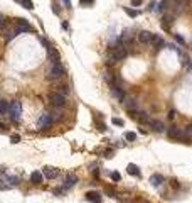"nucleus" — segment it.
Masks as SVG:
<instances>
[{"instance_id": "obj_1", "label": "nucleus", "mask_w": 192, "mask_h": 203, "mask_svg": "<svg viewBox=\"0 0 192 203\" xmlns=\"http://www.w3.org/2000/svg\"><path fill=\"white\" fill-rule=\"evenodd\" d=\"M64 74V68L61 66V63H51L47 68V78L49 80H59Z\"/></svg>"}, {"instance_id": "obj_2", "label": "nucleus", "mask_w": 192, "mask_h": 203, "mask_svg": "<svg viewBox=\"0 0 192 203\" xmlns=\"http://www.w3.org/2000/svg\"><path fill=\"white\" fill-rule=\"evenodd\" d=\"M9 114H10V119L14 120V122H19V120H20V115H22V103H20L19 100H14V102L10 103Z\"/></svg>"}, {"instance_id": "obj_3", "label": "nucleus", "mask_w": 192, "mask_h": 203, "mask_svg": "<svg viewBox=\"0 0 192 203\" xmlns=\"http://www.w3.org/2000/svg\"><path fill=\"white\" fill-rule=\"evenodd\" d=\"M110 56L113 58L115 61H122L127 58V48L123 44H118V46H113L110 49Z\"/></svg>"}, {"instance_id": "obj_4", "label": "nucleus", "mask_w": 192, "mask_h": 203, "mask_svg": "<svg viewBox=\"0 0 192 203\" xmlns=\"http://www.w3.org/2000/svg\"><path fill=\"white\" fill-rule=\"evenodd\" d=\"M49 102L52 103L54 107H64L66 105V97H64V93H59V92H52V93H49Z\"/></svg>"}, {"instance_id": "obj_5", "label": "nucleus", "mask_w": 192, "mask_h": 203, "mask_svg": "<svg viewBox=\"0 0 192 203\" xmlns=\"http://www.w3.org/2000/svg\"><path fill=\"white\" fill-rule=\"evenodd\" d=\"M52 115L49 114V112H44V114H41V117L39 120H37V127L39 129H47V127H51L52 125Z\"/></svg>"}, {"instance_id": "obj_6", "label": "nucleus", "mask_w": 192, "mask_h": 203, "mask_svg": "<svg viewBox=\"0 0 192 203\" xmlns=\"http://www.w3.org/2000/svg\"><path fill=\"white\" fill-rule=\"evenodd\" d=\"M167 135H169L170 139H177V140L185 139V132H184L182 129H179V127H170L169 132H167Z\"/></svg>"}, {"instance_id": "obj_7", "label": "nucleus", "mask_w": 192, "mask_h": 203, "mask_svg": "<svg viewBox=\"0 0 192 203\" xmlns=\"http://www.w3.org/2000/svg\"><path fill=\"white\" fill-rule=\"evenodd\" d=\"M42 176L47 178V180H54V178L59 176V169H56L52 166H44L42 168Z\"/></svg>"}, {"instance_id": "obj_8", "label": "nucleus", "mask_w": 192, "mask_h": 203, "mask_svg": "<svg viewBox=\"0 0 192 203\" xmlns=\"http://www.w3.org/2000/svg\"><path fill=\"white\" fill-rule=\"evenodd\" d=\"M17 29H19L20 34H22V32H34V27H32L26 19H17Z\"/></svg>"}, {"instance_id": "obj_9", "label": "nucleus", "mask_w": 192, "mask_h": 203, "mask_svg": "<svg viewBox=\"0 0 192 203\" xmlns=\"http://www.w3.org/2000/svg\"><path fill=\"white\" fill-rule=\"evenodd\" d=\"M152 39H153V34L152 32H148V31H142L140 34H138V41L142 44H147V46H150L152 44Z\"/></svg>"}, {"instance_id": "obj_10", "label": "nucleus", "mask_w": 192, "mask_h": 203, "mask_svg": "<svg viewBox=\"0 0 192 203\" xmlns=\"http://www.w3.org/2000/svg\"><path fill=\"white\" fill-rule=\"evenodd\" d=\"M123 103H125V109H127L128 112H138V107H137V102L133 100V98H127L125 97V100H123Z\"/></svg>"}, {"instance_id": "obj_11", "label": "nucleus", "mask_w": 192, "mask_h": 203, "mask_svg": "<svg viewBox=\"0 0 192 203\" xmlns=\"http://www.w3.org/2000/svg\"><path fill=\"white\" fill-rule=\"evenodd\" d=\"M78 183V176L76 175H69L68 178H66V181H64V185H62V188L64 190H69V188H73L74 185Z\"/></svg>"}, {"instance_id": "obj_12", "label": "nucleus", "mask_w": 192, "mask_h": 203, "mask_svg": "<svg viewBox=\"0 0 192 203\" xmlns=\"http://www.w3.org/2000/svg\"><path fill=\"white\" fill-rule=\"evenodd\" d=\"M111 95H113V97L116 98V100L118 102H123L125 100V93H123V90L122 88H118V86H111Z\"/></svg>"}, {"instance_id": "obj_13", "label": "nucleus", "mask_w": 192, "mask_h": 203, "mask_svg": "<svg viewBox=\"0 0 192 203\" xmlns=\"http://www.w3.org/2000/svg\"><path fill=\"white\" fill-rule=\"evenodd\" d=\"M47 58L51 63H59V53L54 48H47Z\"/></svg>"}, {"instance_id": "obj_14", "label": "nucleus", "mask_w": 192, "mask_h": 203, "mask_svg": "<svg viewBox=\"0 0 192 203\" xmlns=\"http://www.w3.org/2000/svg\"><path fill=\"white\" fill-rule=\"evenodd\" d=\"M148 125L152 127V130H155V132H162V130H164V122H160V120H150Z\"/></svg>"}, {"instance_id": "obj_15", "label": "nucleus", "mask_w": 192, "mask_h": 203, "mask_svg": "<svg viewBox=\"0 0 192 203\" xmlns=\"http://www.w3.org/2000/svg\"><path fill=\"white\" fill-rule=\"evenodd\" d=\"M17 34H20L17 27H15V29H7V31L3 32V37H5V41H12V39H14V37L17 36Z\"/></svg>"}, {"instance_id": "obj_16", "label": "nucleus", "mask_w": 192, "mask_h": 203, "mask_svg": "<svg viewBox=\"0 0 192 203\" xmlns=\"http://www.w3.org/2000/svg\"><path fill=\"white\" fill-rule=\"evenodd\" d=\"M42 173H39V171H34V173H32V175H31V181H32V183H34V185H41V183H42Z\"/></svg>"}, {"instance_id": "obj_17", "label": "nucleus", "mask_w": 192, "mask_h": 203, "mask_svg": "<svg viewBox=\"0 0 192 203\" xmlns=\"http://www.w3.org/2000/svg\"><path fill=\"white\" fill-rule=\"evenodd\" d=\"M150 46H153L155 49H162V46H164V39L153 34V39H152V44H150Z\"/></svg>"}, {"instance_id": "obj_18", "label": "nucleus", "mask_w": 192, "mask_h": 203, "mask_svg": "<svg viewBox=\"0 0 192 203\" xmlns=\"http://www.w3.org/2000/svg\"><path fill=\"white\" fill-rule=\"evenodd\" d=\"M150 183H152L153 186H160L162 183H164V176H162V175H153V176H150Z\"/></svg>"}, {"instance_id": "obj_19", "label": "nucleus", "mask_w": 192, "mask_h": 203, "mask_svg": "<svg viewBox=\"0 0 192 203\" xmlns=\"http://www.w3.org/2000/svg\"><path fill=\"white\" fill-rule=\"evenodd\" d=\"M86 200L93 201V203H99V195L96 191H89V193H86Z\"/></svg>"}, {"instance_id": "obj_20", "label": "nucleus", "mask_w": 192, "mask_h": 203, "mask_svg": "<svg viewBox=\"0 0 192 203\" xmlns=\"http://www.w3.org/2000/svg\"><path fill=\"white\" fill-rule=\"evenodd\" d=\"M9 110H10V105L5 100H2V98H0V114L5 115V114H9Z\"/></svg>"}, {"instance_id": "obj_21", "label": "nucleus", "mask_w": 192, "mask_h": 203, "mask_svg": "<svg viewBox=\"0 0 192 203\" xmlns=\"http://www.w3.org/2000/svg\"><path fill=\"white\" fill-rule=\"evenodd\" d=\"M127 171L133 176H140V169H138V166H135V164H128Z\"/></svg>"}, {"instance_id": "obj_22", "label": "nucleus", "mask_w": 192, "mask_h": 203, "mask_svg": "<svg viewBox=\"0 0 192 203\" xmlns=\"http://www.w3.org/2000/svg\"><path fill=\"white\" fill-rule=\"evenodd\" d=\"M17 2H20V5H22L24 9H27V10H32V9H34V3H32V0H17Z\"/></svg>"}, {"instance_id": "obj_23", "label": "nucleus", "mask_w": 192, "mask_h": 203, "mask_svg": "<svg viewBox=\"0 0 192 203\" xmlns=\"http://www.w3.org/2000/svg\"><path fill=\"white\" fill-rule=\"evenodd\" d=\"M105 80H106V81H108V83H110L111 86L115 85V76H113L111 73H105Z\"/></svg>"}, {"instance_id": "obj_24", "label": "nucleus", "mask_w": 192, "mask_h": 203, "mask_svg": "<svg viewBox=\"0 0 192 203\" xmlns=\"http://www.w3.org/2000/svg\"><path fill=\"white\" fill-rule=\"evenodd\" d=\"M125 12H127V14L130 15V17H137V15H138V12H137V10H133V9H128V7H125Z\"/></svg>"}, {"instance_id": "obj_25", "label": "nucleus", "mask_w": 192, "mask_h": 203, "mask_svg": "<svg viewBox=\"0 0 192 203\" xmlns=\"http://www.w3.org/2000/svg\"><path fill=\"white\" fill-rule=\"evenodd\" d=\"M125 139H127V140H130V142H133V140L137 139V135L133 134V132H127V134H125Z\"/></svg>"}, {"instance_id": "obj_26", "label": "nucleus", "mask_w": 192, "mask_h": 203, "mask_svg": "<svg viewBox=\"0 0 192 203\" xmlns=\"http://www.w3.org/2000/svg\"><path fill=\"white\" fill-rule=\"evenodd\" d=\"M5 180H7V181H9V183H10L12 186H14V185H17V183H19V178H17V176H10V178H5Z\"/></svg>"}, {"instance_id": "obj_27", "label": "nucleus", "mask_w": 192, "mask_h": 203, "mask_svg": "<svg viewBox=\"0 0 192 203\" xmlns=\"http://www.w3.org/2000/svg\"><path fill=\"white\" fill-rule=\"evenodd\" d=\"M5 26H7L5 17H3V14H0V31H2V29H5Z\"/></svg>"}, {"instance_id": "obj_28", "label": "nucleus", "mask_w": 192, "mask_h": 203, "mask_svg": "<svg viewBox=\"0 0 192 203\" xmlns=\"http://www.w3.org/2000/svg\"><path fill=\"white\" fill-rule=\"evenodd\" d=\"M170 22H172V20H170V17H167V15H165V17H164V22H162L164 29H169V24H170Z\"/></svg>"}, {"instance_id": "obj_29", "label": "nucleus", "mask_w": 192, "mask_h": 203, "mask_svg": "<svg viewBox=\"0 0 192 203\" xmlns=\"http://www.w3.org/2000/svg\"><path fill=\"white\" fill-rule=\"evenodd\" d=\"M185 137H192V124L185 127Z\"/></svg>"}, {"instance_id": "obj_30", "label": "nucleus", "mask_w": 192, "mask_h": 203, "mask_svg": "<svg viewBox=\"0 0 192 203\" xmlns=\"http://www.w3.org/2000/svg\"><path fill=\"white\" fill-rule=\"evenodd\" d=\"M9 188H10L9 185H5L2 180H0V191H5V190H9Z\"/></svg>"}, {"instance_id": "obj_31", "label": "nucleus", "mask_w": 192, "mask_h": 203, "mask_svg": "<svg viewBox=\"0 0 192 203\" xmlns=\"http://www.w3.org/2000/svg\"><path fill=\"white\" fill-rule=\"evenodd\" d=\"M120 178H122V176H120V173H111V180H113V181H120Z\"/></svg>"}, {"instance_id": "obj_32", "label": "nucleus", "mask_w": 192, "mask_h": 203, "mask_svg": "<svg viewBox=\"0 0 192 203\" xmlns=\"http://www.w3.org/2000/svg\"><path fill=\"white\" fill-rule=\"evenodd\" d=\"M10 140H12V142H14V144H17L19 140H20V135H17V134H14V135H12V137H10Z\"/></svg>"}, {"instance_id": "obj_33", "label": "nucleus", "mask_w": 192, "mask_h": 203, "mask_svg": "<svg viewBox=\"0 0 192 203\" xmlns=\"http://www.w3.org/2000/svg\"><path fill=\"white\" fill-rule=\"evenodd\" d=\"M142 2H143V0H132V5L133 7H138V5H142Z\"/></svg>"}, {"instance_id": "obj_34", "label": "nucleus", "mask_w": 192, "mask_h": 203, "mask_svg": "<svg viewBox=\"0 0 192 203\" xmlns=\"http://www.w3.org/2000/svg\"><path fill=\"white\" fill-rule=\"evenodd\" d=\"M113 124L115 125H123V120L122 119H113Z\"/></svg>"}, {"instance_id": "obj_35", "label": "nucleus", "mask_w": 192, "mask_h": 203, "mask_svg": "<svg viewBox=\"0 0 192 203\" xmlns=\"http://www.w3.org/2000/svg\"><path fill=\"white\" fill-rule=\"evenodd\" d=\"M106 193L110 195V196H115V191H113V190H111V188H106Z\"/></svg>"}, {"instance_id": "obj_36", "label": "nucleus", "mask_w": 192, "mask_h": 203, "mask_svg": "<svg viewBox=\"0 0 192 203\" xmlns=\"http://www.w3.org/2000/svg\"><path fill=\"white\" fill-rule=\"evenodd\" d=\"M169 119H170V120L175 119V112H174V110H170V112H169Z\"/></svg>"}, {"instance_id": "obj_37", "label": "nucleus", "mask_w": 192, "mask_h": 203, "mask_svg": "<svg viewBox=\"0 0 192 203\" xmlns=\"http://www.w3.org/2000/svg\"><path fill=\"white\" fill-rule=\"evenodd\" d=\"M62 2H64V5L68 7V9H71V0H62Z\"/></svg>"}, {"instance_id": "obj_38", "label": "nucleus", "mask_w": 192, "mask_h": 203, "mask_svg": "<svg viewBox=\"0 0 192 203\" xmlns=\"http://www.w3.org/2000/svg\"><path fill=\"white\" fill-rule=\"evenodd\" d=\"M94 0H81V3H93Z\"/></svg>"}, {"instance_id": "obj_39", "label": "nucleus", "mask_w": 192, "mask_h": 203, "mask_svg": "<svg viewBox=\"0 0 192 203\" xmlns=\"http://www.w3.org/2000/svg\"><path fill=\"white\" fill-rule=\"evenodd\" d=\"M5 171H7L5 168H3V166H0V175H3V173H5Z\"/></svg>"}, {"instance_id": "obj_40", "label": "nucleus", "mask_w": 192, "mask_h": 203, "mask_svg": "<svg viewBox=\"0 0 192 203\" xmlns=\"http://www.w3.org/2000/svg\"><path fill=\"white\" fill-rule=\"evenodd\" d=\"M0 127H3V124H2V122H0Z\"/></svg>"}, {"instance_id": "obj_41", "label": "nucleus", "mask_w": 192, "mask_h": 203, "mask_svg": "<svg viewBox=\"0 0 192 203\" xmlns=\"http://www.w3.org/2000/svg\"><path fill=\"white\" fill-rule=\"evenodd\" d=\"M190 48H192V43H190Z\"/></svg>"}]
</instances>
